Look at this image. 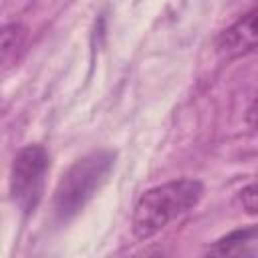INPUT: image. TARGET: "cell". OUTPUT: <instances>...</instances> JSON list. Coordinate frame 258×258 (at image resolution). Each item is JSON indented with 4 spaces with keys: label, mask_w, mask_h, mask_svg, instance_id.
Masks as SVG:
<instances>
[{
    "label": "cell",
    "mask_w": 258,
    "mask_h": 258,
    "mask_svg": "<svg viewBox=\"0 0 258 258\" xmlns=\"http://www.w3.org/2000/svg\"><path fill=\"white\" fill-rule=\"evenodd\" d=\"M143 258H163V254L161 252H147Z\"/></svg>",
    "instance_id": "ba28073f"
},
{
    "label": "cell",
    "mask_w": 258,
    "mask_h": 258,
    "mask_svg": "<svg viewBox=\"0 0 258 258\" xmlns=\"http://www.w3.org/2000/svg\"><path fill=\"white\" fill-rule=\"evenodd\" d=\"M48 169L50 157L42 145H26L16 153L10 169V196L22 214L28 216L36 210Z\"/></svg>",
    "instance_id": "3957f363"
},
{
    "label": "cell",
    "mask_w": 258,
    "mask_h": 258,
    "mask_svg": "<svg viewBox=\"0 0 258 258\" xmlns=\"http://www.w3.org/2000/svg\"><path fill=\"white\" fill-rule=\"evenodd\" d=\"M204 258H258V226H244L218 238Z\"/></svg>",
    "instance_id": "5b68a950"
},
{
    "label": "cell",
    "mask_w": 258,
    "mask_h": 258,
    "mask_svg": "<svg viewBox=\"0 0 258 258\" xmlns=\"http://www.w3.org/2000/svg\"><path fill=\"white\" fill-rule=\"evenodd\" d=\"M258 46V6L240 16L216 38V50L224 58L246 54Z\"/></svg>",
    "instance_id": "277c9868"
},
{
    "label": "cell",
    "mask_w": 258,
    "mask_h": 258,
    "mask_svg": "<svg viewBox=\"0 0 258 258\" xmlns=\"http://www.w3.org/2000/svg\"><path fill=\"white\" fill-rule=\"evenodd\" d=\"M204 196V183L200 179H173L155 185L139 196L131 228L139 240H147L161 232L169 222L194 210Z\"/></svg>",
    "instance_id": "6da1fadb"
},
{
    "label": "cell",
    "mask_w": 258,
    "mask_h": 258,
    "mask_svg": "<svg viewBox=\"0 0 258 258\" xmlns=\"http://www.w3.org/2000/svg\"><path fill=\"white\" fill-rule=\"evenodd\" d=\"M117 153L113 149H95L77 159L60 177L54 189V216L60 222L75 218L91 198L103 187L115 167Z\"/></svg>",
    "instance_id": "7a4b0ae2"
},
{
    "label": "cell",
    "mask_w": 258,
    "mask_h": 258,
    "mask_svg": "<svg viewBox=\"0 0 258 258\" xmlns=\"http://www.w3.org/2000/svg\"><path fill=\"white\" fill-rule=\"evenodd\" d=\"M22 34L24 32L18 24H6L2 28V58H4V62H8L10 52L16 50V46H20Z\"/></svg>",
    "instance_id": "8992f818"
},
{
    "label": "cell",
    "mask_w": 258,
    "mask_h": 258,
    "mask_svg": "<svg viewBox=\"0 0 258 258\" xmlns=\"http://www.w3.org/2000/svg\"><path fill=\"white\" fill-rule=\"evenodd\" d=\"M240 204L248 214H258V181L240 191Z\"/></svg>",
    "instance_id": "52a82bcc"
}]
</instances>
